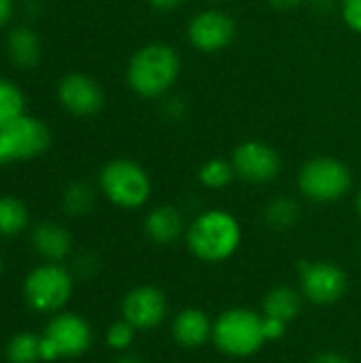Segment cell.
I'll return each instance as SVG.
<instances>
[{
  "label": "cell",
  "mask_w": 361,
  "mask_h": 363,
  "mask_svg": "<svg viewBox=\"0 0 361 363\" xmlns=\"http://www.w3.org/2000/svg\"><path fill=\"white\" fill-rule=\"evenodd\" d=\"M270 6H274V9H279V11H291V9H298V6H302L306 0H266Z\"/></svg>",
  "instance_id": "f546056e"
},
{
  "label": "cell",
  "mask_w": 361,
  "mask_h": 363,
  "mask_svg": "<svg viewBox=\"0 0 361 363\" xmlns=\"http://www.w3.org/2000/svg\"><path fill=\"white\" fill-rule=\"evenodd\" d=\"M74 270H77V274L83 277V279H85V277H91V274L98 270V262H96V257H91V255H83V257L77 259Z\"/></svg>",
  "instance_id": "83f0119b"
},
{
  "label": "cell",
  "mask_w": 361,
  "mask_h": 363,
  "mask_svg": "<svg viewBox=\"0 0 361 363\" xmlns=\"http://www.w3.org/2000/svg\"><path fill=\"white\" fill-rule=\"evenodd\" d=\"M355 211H357V215L361 217V187L360 191H357V196H355Z\"/></svg>",
  "instance_id": "836d02e7"
},
{
  "label": "cell",
  "mask_w": 361,
  "mask_h": 363,
  "mask_svg": "<svg viewBox=\"0 0 361 363\" xmlns=\"http://www.w3.org/2000/svg\"><path fill=\"white\" fill-rule=\"evenodd\" d=\"M300 291L315 306H332L340 302L349 289L347 272L334 262H302Z\"/></svg>",
  "instance_id": "9c48e42d"
},
{
  "label": "cell",
  "mask_w": 361,
  "mask_h": 363,
  "mask_svg": "<svg viewBox=\"0 0 361 363\" xmlns=\"http://www.w3.org/2000/svg\"><path fill=\"white\" fill-rule=\"evenodd\" d=\"M13 15V0H0V28H4L11 21Z\"/></svg>",
  "instance_id": "4dcf8cb0"
},
{
  "label": "cell",
  "mask_w": 361,
  "mask_h": 363,
  "mask_svg": "<svg viewBox=\"0 0 361 363\" xmlns=\"http://www.w3.org/2000/svg\"><path fill=\"white\" fill-rule=\"evenodd\" d=\"M49 143V128L36 117L21 115L19 119L0 128V166L34 160L47 151Z\"/></svg>",
  "instance_id": "ba28073f"
},
{
  "label": "cell",
  "mask_w": 361,
  "mask_h": 363,
  "mask_svg": "<svg viewBox=\"0 0 361 363\" xmlns=\"http://www.w3.org/2000/svg\"><path fill=\"white\" fill-rule=\"evenodd\" d=\"M340 15L351 32L361 34V0H340Z\"/></svg>",
  "instance_id": "484cf974"
},
{
  "label": "cell",
  "mask_w": 361,
  "mask_h": 363,
  "mask_svg": "<svg viewBox=\"0 0 361 363\" xmlns=\"http://www.w3.org/2000/svg\"><path fill=\"white\" fill-rule=\"evenodd\" d=\"M147 2L157 11H172L183 4V0H147Z\"/></svg>",
  "instance_id": "1f68e13d"
},
{
  "label": "cell",
  "mask_w": 361,
  "mask_h": 363,
  "mask_svg": "<svg viewBox=\"0 0 361 363\" xmlns=\"http://www.w3.org/2000/svg\"><path fill=\"white\" fill-rule=\"evenodd\" d=\"M30 223L28 206L15 196H0V236L11 238L21 234Z\"/></svg>",
  "instance_id": "d6986e66"
},
{
  "label": "cell",
  "mask_w": 361,
  "mask_h": 363,
  "mask_svg": "<svg viewBox=\"0 0 361 363\" xmlns=\"http://www.w3.org/2000/svg\"><path fill=\"white\" fill-rule=\"evenodd\" d=\"M100 191L104 198L126 211L143 208L153 191L149 172L134 160L117 157L102 166L98 177Z\"/></svg>",
  "instance_id": "277c9868"
},
{
  "label": "cell",
  "mask_w": 361,
  "mask_h": 363,
  "mask_svg": "<svg viewBox=\"0 0 361 363\" xmlns=\"http://www.w3.org/2000/svg\"><path fill=\"white\" fill-rule=\"evenodd\" d=\"M302 302H304L302 291H298V289H294L289 285H277L264 296L262 315L277 317V319H283V321L291 323L302 313Z\"/></svg>",
  "instance_id": "e0dca14e"
},
{
  "label": "cell",
  "mask_w": 361,
  "mask_h": 363,
  "mask_svg": "<svg viewBox=\"0 0 361 363\" xmlns=\"http://www.w3.org/2000/svg\"><path fill=\"white\" fill-rule=\"evenodd\" d=\"M168 298L155 285H138L121 300V319H126L138 332L160 328L168 319Z\"/></svg>",
  "instance_id": "7c38bea8"
},
{
  "label": "cell",
  "mask_w": 361,
  "mask_h": 363,
  "mask_svg": "<svg viewBox=\"0 0 361 363\" xmlns=\"http://www.w3.org/2000/svg\"><path fill=\"white\" fill-rule=\"evenodd\" d=\"M234 179H236V170L232 166V160H223V157H211L198 170L200 185L213 191L226 189Z\"/></svg>",
  "instance_id": "ffe728a7"
},
{
  "label": "cell",
  "mask_w": 361,
  "mask_h": 363,
  "mask_svg": "<svg viewBox=\"0 0 361 363\" xmlns=\"http://www.w3.org/2000/svg\"><path fill=\"white\" fill-rule=\"evenodd\" d=\"M26 106L23 91L9 79H0V128L19 119Z\"/></svg>",
  "instance_id": "603a6c76"
},
{
  "label": "cell",
  "mask_w": 361,
  "mask_h": 363,
  "mask_svg": "<svg viewBox=\"0 0 361 363\" xmlns=\"http://www.w3.org/2000/svg\"><path fill=\"white\" fill-rule=\"evenodd\" d=\"M191 255L204 264H221L230 259L243 242L240 221L223 208H209L194 217L185 232Z\"/></svg>",
  "instance_id": "7a4b0ae2"
},
{
  "label": "cell",
  "mask_w": 361,
  "mask_h": 363,
  "mask_svg": "<svg viewBox=\"0 0 361 363\" xmlns=\"http://www.w3.org/2000/svg\"><path fill=\"white\" fill-rule=\"evenodd\" d=\"M74 289V279L70 270H66L62 264L47 262L36 266L28 272L23 279V300L34 313L43 315H55L64 311Z\"/></svg>",
  "instance_id": "52a82bcc"
},
{
  "label": "cell",
  "mask_w": 361,
  "mask_h": 363,
  "mask_svg": "<svg viewBox=\"0 0 361 363\" xmlns=\"http://www.w3.org/2000/svg\"><path fill=\"white\" fill-rule=\"evenodd\" d=\"M211 342L226 357L232 359L253 357L266 345L264 330H262V315L245 306H234L223 311L213 321Z\"/></svg>",
  "instance_id": "3957f363"
},
{
  "label": "cell",
  "mask_w": 361,
  "mask_h": 363,
  "mask_svg": "<svg viewBox=\"0 0 361 363\" xmlns=\"http://www.w3.org/2000/svg\"><path fill=\"white\" fill-rule=\"evenodd\" d=\"M6 51L9 57L21 66V68H32L40 60V40L34 30L30 28H15L6 36Z\"/></svg>",
  "instance_id": "ac0fdd59"
},
{
  "label": "cell",
  "mask_w": 361,
  "mask_h": 363,
  "mask_svg": "<svg viewBox=\"0 0 361 363\" xmlns=\"http://www.w3.org/2000/svg\"><path fill=\"white\" fill-rule=\"evenodd\" d=\"M185 217L172 204H157L145 217V234L155 245H172L181 236H185Z\"/></svg>",
  "instance_id": "9a60e30c"
},
{
  "label": "cell",
  "mask_w": 361,
  "mask_h": 363,
  "mask_svg": "<svg viewBox=\"0 0 361 363\" xmlns=\"http://www.w3.org/2000/svg\"><path fill=\"white\" fill-rule=\"evenodd\" d=\"M353 187L351 168L332 155H315L298 170L300 194L317 204H332L343 200Z\"/></svg>",
  "instance_id": "5b68a950"
},
{
  "label": "cell",
  "mask_w": 361,
  "mask_h": 363,
  "mask_svg": "<svg viewBox=\"0 0 361 363\" xmlns=\"http://www.w3.org/2000/svg\"><path fill=\"white\" fill-rule=\"evenodd\" d=\"M311 363H353L347 355L343 353H334V351H326V353H319L317 357H313Z\"/></svg>",
  "instance_id": "f1b7e54d"
},
{
  "label": "cell",
  "mask_w": 361,
  "mask_h": 363,
  "mask_svg": "<svg viewBox=\"0 0 361 363\" xmlns=\"http://www.w3.org/2000/svg\"><path fill=\"white\" fill-rule=\"evenodd\" d=\"M94 200H96V194H94L91 185H87L85 181H74L66 187V191L62 196V206L68 215L81 217L91 211Z\"/></svg>",
  "instance_id": "cb8c5ba5"
},
{
  "label": "cell",
  "mask_w": 361,
  "mask_h": 363,
  "mask_svg": "<svg viewBox=\"0 0 361 363\" xmlns=\"http://www.w3.org/2000/svg\"><path fill=\"white\" fill-rule=\"evenodd\" d=\"M236 38V21L219 9H204L187 23V40L200 53H219Z\"/></svg>",
  "instance_id": "8fae6325"
},
{
  "label": "cell",
  "mask_w": 361,
  "mask_h": 363,
  "mask_svg": "<svg viewBox=\"0 0 361 363\" xmlns=\"http://www.w3.org/2000/svg\"><path fill=\"white\" fill-rule=\"evenodd\" d=\"M298 219H300V206L296 200L287 196L272 198L264 208V221L272 230H289L298 223Z\"/></svg>",
  "instance_id": "44dd1931"
},
{
  "label": "cell",
  "mask_w": 361,
  "mask_h": 363,
  "mask_svg": "<svg viewBox=\"0 0 361 363\" xmlns=\"http://www.w3.org/2000/svg\"><path fill=\"white\" fill-rule=\"evenodd\" d=\"M113 363H145V362H143L138 355H134V353H128V351H126V353H121V355H119V357H117Z\"/></svg>",
  "instance_id": "d6a6232c"
},
{
  "label": "cell",
  "mask_w": 361,
  "mask_h": 363,
  "mask_svg": "<svg viewBox=\"0 0 361 363\" xmlns=\"http://www.w3.org/2000/svg\"><path fill=\"white\" fill-rule=\"evenodd\" d=\"M2 270H4V262H2V255H0V277H2Z\"/></svg>",
  "instance_id": "e575fe53"
},
{
  "label": "cell",
  "mask_w": 361,
  "mask_h": 363,
  "mask_svg": "<svg viewBox=\"0 0 361 363\" xmlns=\"http://www.w3.org/2000/svg\"><path fill=\"white\" fill-rule=\"evenodd\" d=\"M4 357L9 363H38L40 359V336L32 332H19L15 334L6 347Z\"/></svg>",
  "instance_id": "7402d4cb"
},
{
  "label": "cell",
  "mask_w": 361,
  "mask_h": 363,
  "mask_svg": "<svg viewBox=\"0 0 361 363\" xmlns=\"http://www.w3.org/2000/svg\"><path fill=\"white\" fill-rule=\"evenodd\" d=\"M181 55L168 43H147L136 49L126 68L130 89L140 98H162L179 81Z\"/></svg>",
  "instance_id": "6da1fadb"
},
{
  "label": "cell",
  "mask_w": 361,
  "mask_h": 363,
  "mask_svg": "<svg viewBox=\"0 0 361 363\" xmlns=\"http://www.w3.org/2000/svg\"><path fill=\"white\" fill-rule=\"evenodd\" d=\"M287 321L277 319V317H266L262 315V330H264V338L266 342H279L287 336Z\"/></svg>",
  "instance_id": "4316f807"
},
{
  "label": "cell",
  "mask_w": 361,
  "mask_h": 363,
  "mask_svg": "<svg viewBox=\"0 0 361 363\" xmlns=\"http://www.w3.org/2000/svg\"><path fill=\"white\" fill-rule=\"evenodd\" d=\"M94 345L91 325L77 313H55L40 334V359H74L85 355Z\"/></svg>",
  "instance_id": "8992f818"
},
{
  "label": "cell",
  "mask_w": 361,
  "mask_h": 363,
  "mask_svg": "<svg viewBox=\"0 0 361 363\" xmlns=\"http://www.w3.org/2000/svg\"><path fill=\"white\" fill-rule=\"evenodd\" d=\"M232 166L236 170V179H243L251 185H268L279 179L283 170L281 155L274 147L264 140H243L232 151Z\"/></svg>",
  "instance_id": "30bf717a"
},
{
  "label": "cell",
  "mask_w": 361,
  "mask_h": 363,
  "mask_svg": "<svg viewBox=\"0 0 361 363\" xmlns=\"http://www.w3.org/2000/svg\"><path fill=\"white\" fill-rule=\"evenodd\" d=\"M213 2H221V0H213Z\"/></svg>",
  "instance_id": "d590c367"
},
{
  "label": "cell",
  "mask_w": 361,
  "mask_h": 363,
  "mask_svg": "<svg viewBox=\"0 0 361 363\" xmlns=\"http://www.w3.org/2000/svg\"><path fill=\"white\" fill-rule=\"evenodd\" d=\"M172 340L189 351H196L211 342L213 321L202 308H183L172 319Z\"/></svg>",
  "instance_id": "5bb4252c"
},
{
  "label": "cell",
  "mask_w": 361,
  "mask_h": 363,
  "mask_svg": "<svg viewBox=\"0 0 361 363\" xmlns=\"http://www.w3.org/2000/svg\"><path fill=\"white\" fill-rule=\"evenodd\" d=\"M32 247L43 259L60 264L72 251V236L64 225L45 221L32 230Z\"/></svg>",
  "instance_id": "2e32d148"
},
{
  "label": "cell",
  "mask_w": 361,
  "mask_h": 363,
  "mask_svg": "<svg viewBox=\"0 0 361 363\" xmlns=\"http://www.w3.org/2000/svg\"><path fill=\"white\" fill-rule=\"evenodd\" d=\"M57 100L70 115L91 117L104 106V91L96 79L72 72L57 83Z\"/></svg>",
  "instance_id": "4fadbf2b"
},
{
  "label": "cell",
  "mask_w": 361,
  "mask_h": 363,
  "mask_svg": "<svg viewBox=\"0 0 361 363\" xmlns=\"http://www.w3.org/2000/svg\"><path fill=\"white\" fill-rule=\"evenodd\" d=\"M136 334H138V330L134 325H130L126 319H119L113 325H109V330H106V345H109V349H113L117 353H126L134 345Z\"/></svg>",
  "instance_id": "d4e9b609"
}]
</instances>
